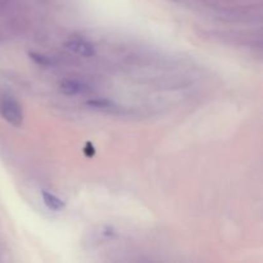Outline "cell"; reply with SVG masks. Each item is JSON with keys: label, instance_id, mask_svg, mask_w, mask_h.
Listing matches in <instances>:
<instances>
[{"label": "cell", "instance_id": "3", "mask_svg": "<svg viewBox=\"0 0 263 263\" xmlns=\"http://www.w3.org/2000/svg\"><path fill=\"white\" fill-rule=\"evenodd\" d=\"M61 91L67 95H80L90 91V86L79 80L64 79L61 82Z\"/></svg>", "mask_w": 263, "mask_h": 263}, {"label": "cell", "instance_id": "1", "mask_svg": "<svg viewBox=\"0 0 263 263\" xmlns=\"http://www.w3.org/2000/svg\"><path fill=\"white\" fill-rule=\"evenodd\" d=\"M0 116L13 126H21L23 122L22 107L17 100L8 95L0 98Z\"/></svg>", "mask_w": 263, "mask_h": 263}, {"label": "cell", "instance_id": "7", "mask_svg": "<svg viewBox=\"0 0 263 263\" xmlns=\"http://www.w3.org/2000/svg\"><path fill=\"white\" fill-rule=\"evenodd\" d=\"M84 153L86 154L87 157H92L95 154V148L92 146L91 143H86V145H85L84 148Z\"/></svg>", "mask_w": 263, "mask_h": 263}, {"label": "cell", "instance_id": "6", "mask_svg": "<svg viewBox=\"0 0 263 263\" xmlns=\"http://www.w3.org/2000/svg\"><path fill=\"white\" fill-rule=\"evenodd\" d=\"M28 57H30L31 61L35 62L37 66H41V67L55 66V61H54L53 58H50V57H48V55H44V54H41V53L30 51V53H28Z\"/></svg>", "mask_w": 263, "mask_h": 263}, {"label": "cell", "instance_id": "4", "mask_svg": "<svg viewBox=\"0 0 263 263\" xmlns=\"http://www.w3.org/2000/svg\"><path fill=\"white\" fill-rule=\"evenodd\" d=\"M41 198H43L45 207L49 208L50 211H54V212H59V211L66 207V203L61 198L57 197L53 193L48 192V190H41Z\"/></svg>", "mask_w": 263, "mask_h": 263}, {"label": "cell", "instance_id": "5", "mask_svg": "<svg viewBox=\"0 0 263 263\" xmlns=\"http://www.w3.org/2000/svg\"><path fill=\"white\" fill-rule=\"evenodd\" d=\"M86 105L87 107L99 110H112L117 108V105H116L112 100L105 99V98H95V99L87 100Z\"/></svg>", "mask_w": 263, "mask_h": 263}, {"label": "cell", "instance_id": "2", "mask_svg": "<svg viewBox=\"0 0 263 263\" xmlns=\"http://www.w3.org/2000/svg\"><path fill=\"white\" fill-rule=\"evenodd\" d=\"M66 49L81 57H92L95 54V46L91 43L82 39H72L64 43Z\"/></svg>", "mask_w": 263, "mask_h": 263}]
</instances>
